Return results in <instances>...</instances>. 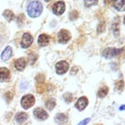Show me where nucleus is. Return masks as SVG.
I'll return each mask as SVG.
<instances>
[{"label": "nucleus", "mask_w": 125, "mask_h": 125, "mask_svg": "<svg viewBox=\"0 0 125 125\" xmlns=\"http://www.w3.org/2000/svg\"><path fill=\"white\" fill-rule=\"evenodd\" d=\"M13 50H12V48L10 47V46H8V47H6L5 48V50L3 51V53L1 54V59L3 60V61H8L10 58H11V56H12V52Z\"/></svg>", "instance_id": "obj_11"}, {"label": "nucleus", "mask_w": 125, "mask_h": 125, "mask_svg": "<svg viewBox=\"0 0 125 125\" xmlns=\"http://www.w3.org/2000/svg\"><path fill=\"white\" fill-rule=\"evenodd\" d=\"M25 60L23 58H20L18 59L16 62H15V67L18 69V70H23L24 67H25Z\"/></svg>", "instance_id": "obj_12"}, {"label": "nucleus", "mask_w": 125, "mask_h": 125, "mask_svg": "<svg viewBox=\"0 0 125 125\" xmlns=\"http://www.w3.org/2000/svg\"><path fill=\"white\" fill-rule=\"evenodd\" d=\"M33 113H34V116L37 119H39V120H45V119L48 118V113L43 108H41V107L35 108L34 111H33Z\"/></svg>", "instance_id": "obj_8"}, {"label": "nucleus", "mask_w": 125, "mask_h": 125, "mask_svg": "<svg viewBox=\"0 0 125 125\" xmlns=\"http://www.w3.org/2000/svg\"><path fill=\"white\" fill-rule=\"evenodd\" d=\"M88 104V100L86 97H81L75 104V107L78 109V110H83Z\"/></svg>", "instance_id": "obj_9"}, {"label": "nucleus", "mask_w": 125, "mask_h": 125, "mask_svg": "<svg viewBox=\"0 0 125 125\" xmlns=\"http://www.w3.org/2000/svg\"><path fill=\"white\" fill-rule=\"evenodd\" d=\"M84 3H85V6L90 7V6L96 5L98 3V0H84Z\"/></svg>", "instance_id": "obj_21"}, {"label": "nucleus", "mask_w": 125, "mask_h": 125, "mask_svg": "<svg viewBox=\"0 0 125 125\" xmlns=\"http://www.w3.org/2000/svg\"><path fill=\"white\" fill-rule=\"evenodd\" d=\"M63 98H64V101H65L66 103H70V102L72 101V95H71L70 93L64 94V95H63Z\"/></svg>", "instance_id": "obj_22"}, {"label": "nucleus", "mask_w": 125, "mask_h": 125, "mask_svg": "<svg viewBox=\"0 0 125 125\" xmlns=\"http://www.w3.org/2000/svg\"><path fill=\"white\" fill-rule=\"evenodd\" d=\"M70 39V33L65 30V29H62L59 34H58V40L60 43H66L68 40Z\"/></svg>", "instance_id": "obj_6"}, {"label": "nucleus", "mask_w": 125, "mask_h": 125, "mask_svg": "<svg viewBox=\"0 0 125 125\" xmlns=\"http://www.w3.org/2000/svg\"><path fill=\"white\" fill-rule=\"evenodd\" d=\"M119 109H120V110H123V109H125V104H123L122 106H120V107H119Z\"/></svg>", "instance_id": "obj_26"}, {"label": "nucleus", "mask_w": 125, "mask_h": 125, "mask_svg": "<svg viewBox=\"0 0 125 125\" xmlns=\"http://www.w3.org/2000/svg\"><path fill=\"white\" fill-rule=\"evenodd\" d=\"M49 41H50V37L47 34H41L38 37V44L40 46H46V45H48Z\"/></svg>", "instance_id": "obj_13"}, {"label": "nucleus", "mask_w": 125, "mask_h": 125, "mask_svg": "<svg viewBox=\"0 0 125 125\" xmlns=\"http://www.w3.org/2000/svg\"><path fill=\"white\" fill-rule=\"evenodd\" d=\"M27 114L25 113V112H19V113H17V115H16V121L18 122V123H20V124H21V123H23L26 119H27Z\"/></svg>", "instance_id": "obj_16"}, {"label": "nucleus", "mask_w": 125, "mask_h": 125, "mask_svg": "<svg viewBox=\"0 0 125 125\" xmlns=\"http://www.w3.org/2000/svg\"><path fill=\"white\" fill-rule=\"evenodd\" d=\"M55 121L58 124H63L67 121V116L64 113H58L55 117Z\"/></svg>", "instance_id": "obj_15"}, {"label": "nucleus", "mask_w": 125, "mask_h": 125, "mask_svg": "<svg viewBox=\"0 0 125 125\" xmlns=\"http://www.w3.org/2000/svg\"><path fill=\"white\" fill-rule=\"evenodd\" d=\"M45 1H46V2H49V1H51V0H45Z\"/></svg>", "instance_id": "obj_27"}, {"label": "nucleus", "mask_w": 125, "mask_h": 125, "mask_svg": "<svg viewBox=\"0 0 125 125\" xmlns=\"http://www.w3.org/2000/svg\"><path fill=\"white\" fill-rule=\"evenodd\" d=\"M113 7L117 11H124L125 10V0H114Z\"/></svg>", "instance_id": "obj_14"}, {"label": "nucleus", "mask_w": 125, "mask_h": 125, "mask_svg": "<svg viewBox=\"0 0 125 125\" xmlns=\"http://www.w3.org/2000/svg\"><path fill=\"white\" fill-rule=\"evenodd\" d=\"M68 63L65 61H61L56 64V70L58 74H63L67 71L68 69Z\"/></svg>", "instance_id": "obj_4"}, {"label": "nucleus", "mask_w": 125, "mask_h": 125, "mask_svg": "<svg viewBox=\"0 0 125 125\" xmlns=\"http://www.w3.org/2000/svg\"><path fill=\"white\" fill-rule=\"evenodd\" d=\"M77 17H78V13H77L76 11H72V12L69 14V18H70L71 20H75Z\"/></svg>", "instance_id": "obj_23"}, {"label": "nucleus", "mask_w": 125, "mask_h": 125, "mask_svg": "<svg viewBox=\"0 0 125 125\" xmlns=\"http://www.w3.org/2000/svg\"><path fill=\"white\" fill-rule=\"evenodd\" d=\"M124 21V24H125V17H124V21Z\"/></svg>", "instance_id": "obj_28"}, {"label": "nucleus", "mask_w": 125, "mask_h": 125, "mask_svg": "<svg viewBox=\"0 0 125 125\" xmlns=\"http://www.w3.org/2000/svg\"><path fill=\"white\" fill-rule=\"evenodd\" d=\"M123 49H116V48H106L104 52H103V56L106 59L112 58V57H116L118 54L121 53Z\"/></svg>", "instance_id": "obj_3"}, {"label": "nucleus", "mask_w": 125, "mask_h": 125, "mask_svg": "<svg viewBox=\"0 0 125 125\" xmlns=\"http://www.w3.org/2000/svg\"><path fill=\"white\" fill-rule=\"evenodd\" d=\"M90 121V118H86V119H84V120H82L78 125H86L88 122Z\"/></svg>", "instance_id": "obj_24"}, {"label": "nucleus", "mask_w": 125, "mask_h": 125, "mask_svg": "<svg viewBox=\"0 0 125 125\" xmlns=\"http://www.w3.org/2000/svg\"><path fill=\"white\" fill-rule=\"evenodd\" d=\"M43 10V6L39 1H32L27 7L28 16L31 18H36L41 15Z\"/></svg>", "instance_id": "obj_1"}, {"label": "nucleus", "mask_w": 125, "mask_h": 125, "mask_svg": "<svg viewBox=\"0 0 125 125\" xmlns=\"http://www.w3.org/2000/svg\"><path fill=\"white\" fill-rule=\"evenodd\" d=\"M113 1H114V0H104V3L108 5V4H112V3H113Z\"/></svg>", "instance_id": "obj_25"}, {"label": "nucleus", "mask_w": 125, "mask_h": 125, "mask_svg": "<svg viewBox=\"0 0 125 125\" xmlns=\"http://www.w3.org/2000/svg\"><path fill=\"white\" fill-rule=\"evenodd\" d=\"M10 78V71L6 67H1L0 68V81L4 82L7 81Z\"/></svg>", "instance_id": "obj_10"}, {"label": "nucleus", "mask_w": 125, "mask_h": 125, "mask_svg": "<svg viewBox=\"0 0 125 125\" xmlns=\"http://www.w3.org/2000/svg\"><path fill=\"white\" fill-rule=\"evenodd\" d=\"M32 41H33L32 36H31L29 33H24V34L22 35L21 45L22 48H27V47H29V46L31 45Z\"/></svg>", "instance_id": "obj_7"}, {"label": "nucleus", "mask_w": 125, "mask_h": 125, "mask_svg": "<svg viewBox=\"0 0 125 125\" xmlns=\"http://www.w3.org/2000/svg\"><path fill=\"white\" fill-rule=\"evenodd\" d=\"M107 93H108V88H107L106 86H104V87H102V88L99 90L98 96H99L100 98H104V97H105V96L107 95Z\"/></svg>", "instance_id": "obj_17"}, {"label": "nucleus", "mask_w": 125, "mask_h": 125, "mask_svg": "<svg viewBox=\"0 0 125 125\" xmlns=\"http://www.w3.org/2000/svg\"><path fill=\"white\" fill-rule=\"evenodd\" d=\"M55 105H56V101L53 99V98H50L47 102H46V107L48 108V109H53L54 107H55Z\"/></svg>", "instance_id": "obj_19"}, {"label": "nucleus", "mask_w": 125, "mask_h": 125, "mask_svg": "<svg viewBox=\"0 0 125 125\" xmlns=\"http://www.w3.org/2000/svg\"><path fill=\"white\" fill-rule=\"evenodd\" d=\"M3 16L5 17V19L8 21H11L13 19H14V13L12 12V11H10V10H6L5 12H4V14H3Z\"/></svg>", "instance_id": "obj_18"}, {"label": "nucleus", "mask_w": 125, "mask_h": 125, "mask_svg": "<svg viewBox=\"0 0 125 125\" xmlns=\"http://www.w3.org/2000/svg\"><path fill=\"white\" fill-rule=\"evenodd\" d=\"M35 103V99L32 95H25L22 97L21 101V106L25 109L29 108L31 105H33Z\"/></svg>", "instance_id": "obj_2"}, {"label": "nucleus", "mask_w": 125, "mask_h": 125, "mask_svg": "<svg viewBox=\"0 0 125 125\" xmlns=\"http://www.w3.org/2000/svg\"><path fill=\"white\" fill-rule=\"evenodd\" d=\"M115 88H116L118 91H122L123 88H124V82H123L122 80L117 81V82L115 83Z\"/></svg>", "instance_id": "obj_20"}, {"label": "nucleus", "mask_w": 125, "mask_h": 125, "mask_svg": "<svg viewBox=\"0 0 125 125\" xmlns=\"http://www.w3.org/2000/svg\"><path fill=\"white\" fill-rule=\"evenodd\" d=\"M64 9H65V5H64V2L62 1H58L53 6V12L56 15H62L64 12Z\"/></svg>", "instance_id": "obj_5"}]
</instances>
